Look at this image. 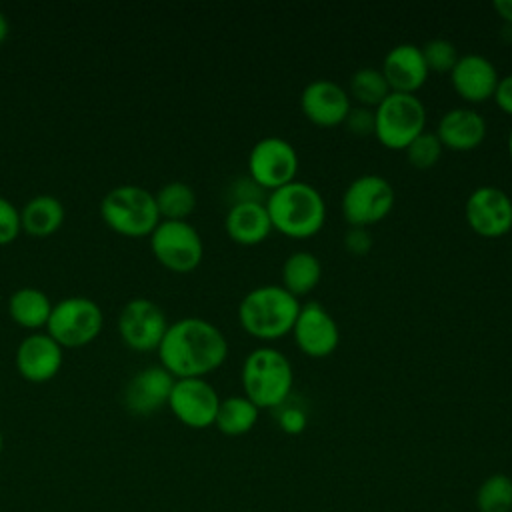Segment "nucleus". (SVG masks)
Instances as JSON below:
<instances>
[{
	"mask_svg": "<svg viewBox=\"0 0 512 512\" xmlns=\"http://www.w3.org/2000/svg\"><path fill=\"white\" fill-rule=\"evenodd\" d=\"M158 356L174 378H204L226 360L228 340L210 320L186 316L168 324Z\"/></svg>",
	"mask_w": 512,
	"mask_h": 512,
	"instance_id": "f257e3e1",
	"label": "nucleus"
},
{
	"mask_svg": "<svg viewBox=\"0 0 512 512\" xmlns=\"http://www.w3.org/2000/svg\"><path fill=\"white\" fill-rule=\"evenodd\" d=\"M264 204L272 222V230L292 238H306L316 234L326 220V202L320 190L298 178L270 190Z\"/></svg>",
	"mask_w": 512,
	"mask_h": 512,
	"instance_id": "f03ea898",
	"label": "nucleus"
},
{
	"mask_svg": "<svg viewBox=\"0 0 512 512\" xmlns=\"http://www.w3.org/2000/svg\"><path fill=\"white\" fill-rule=\"evenodd\" d=\"M300 302L280 284H262L248 290L238 304L240 326L258 340H278L292 332Z\"/></svg>",
	"mask_w": 512,
	"mask_h": 512,
	"instance_id": "7ed1b4c3",
	"label": "nucleus"
},
{
	"mask_svg": "<svg viewBox=\"0 0 512 512\" xmlns=\"http://www.w3.org/2000/svg\"><path fill=\"white\" fill-rule=\"evenodd\" d=\"M240 380L244 396L258 408H280L292 392L294 370L278 348L258 346L246 354Z\"/></svg>",
	"mask_w": 512,
	"mask_h": 512,
	"instance_id": "20e7f679",
	"label": "nucleus"
},
{
	"mask_svg": "<svg viewBox=\"0 0 512 512\" xmlns=\"http://www.w3.org/2000/svg\"><path fill=\"white\" fill-rule=\"evenodd\" d=\"M104 224L122 236H146L160 222L154 192L138 184H120L108 190L100 202Z\"/></svg>",
	"mask_w": 512,
	"mask_h": 512,
	"instance_id": "39448f33",
	"label": "nucleus"
},
{
	"mask_svg": "<svg viewBox=\"0 0 512 512\" xmlns=\"http://www.w3.org/2000/svg\"><path fill=\"white\" fill-rule=\"evenodd\" d=\"M376 138L392 150H404L426 128V106L410 92H390L376 108Z\"/></svg>",
	"mask_w": 512,
	"mask_h": 512,
	"instance_id": "423d86ee",
	"label": "nucleus"
},
{
	"mask_svg": "<svg viewBox=\"0 0 512 512\" xmlns=\"http://www.w3.org/2000/svg\"><path fill=\"white\" fill-rule=\"evenodd\" d=\"M104 324L100 306L86 296H68L52 306L46 334L62 348H78L92 342Z\"/></svg>",
	"mask_w": 512,
	"mask_h": 512,
	"instance_id": "0eeeda50",
	"label": "nucleus"
},
{
	"mask_svg": "<svg viewBox=\"0 0 512 512\" xmlns=\"http://www.w3.org/2000/svg\"><path fill=\"white\" fill-rule=\"evenodd\" d=\"M154 258L172 272H192L204 256L200 232L188 220H160L150 232Z\"/></svg>",
	"mask_w": 512,
	"mask_h": 512,
	"instance_id": "6e6552de",
	"label": "nucleus"
},
{
	"mask_svg": "<svg viewBox=\"0 0 512 512\" xmlns=\"http://www.w3.org/2000/svg\"><path fill=\"white\" fill-rule=\"evenodd\" d=\"M298 152L282 136H264L248 152V176L266 192L296 180Z\"/></svg>",
	"mask_w": 512,
	"mask_h": 512,
	"instance_id": "1a4fd4ad",
	"label": "nucleus"
},
{
	"mask_svg": "<svg viewBox=\"0 0 512 512\" xmlns=\"http://www.w3.org/2000/svg\"><path fill=\"white\" fill-rule=\"evenodd\" d=\"M340 206L350 226L368 228L392 210L394 188L380 174H360L346 186Z\"/></svg>",
	"mask_w": 512,
	"mask_h": 512,
	"instance_id": "9d476101",
	"label": "nucleus"
},
{
	"mask_svg": "<svg viewBox=\"0 0 512 512\" xmlns=\"http://www.w3.org/2000/svg\"><path fill=\"white\" fill-rule=\"evenodd\" d=\"M166 330V314L150 298H132L120 310L118 334L122 342L136 352L158 350Z\"/></svg>",
	"mask_w": 512,
	"mask_h": 512,
	"instance_id": "9b49d317",
	"label": "nucleus"
},
{
	"mask_svg": "<svg viewBox=\"0 0 512 512\" xmlns=\"http://www.w3.org/2000/svg\"><path fill=\"white\" fill-rule=\"evenodd\" d=\"M220 400L216 388L206 378H176L168 408L184 426L208 428L216 420Z\"/></svg>",
	"mask_w": 512,
	"mask_h": 512,
	"instance_id": "f8f14e48",
	"label": "nucleus"
},
{
	"mask_svg": "<svg viewBox=\"0 0 512 512\" xmlns=\"http://www.w3.org/2000/svg\"><path fill=\"white\" fill-rule=\"evenodd\" d=\"M464 216L476 234L502 236L512 228V198L498 186L482 184L468 194Z\"/></svg>",
	"mask_w": 512,
	"mask_h": 512,
	"instance_id": "ddd939ff",
	"label": "nucleus"
},
{
	"mask_svg": "<svg viewBox=\"0 0 512 512\" xmlns=\"http://www.w3.org/2000/svg\"><path fill=\"white\" fill-rule=\"evenodd\" d=\"M292 336L298 348L312 358L332 354L340 342V330L334 316L318 300H310L300 306L292 326Z\"/></svg>",
	"mask_w": 512,
	"mask_h": 512,
	"instance_id": "4468645a",
	"label": "nucleus"
},
{
	"mask_svg": "<svg viewBox=\"0 0 512 512\" xmlns=\"http://www.w3.org/2000/svg\"><path fill=\"white\" fill-rule=\"evenodd\" d=\"M176 378L162 366L152 364L138 370L122 390V404L134 416H150L168 406Z\"/></svg>",
	"mask_w": 512,
	"mask_h": 512,
	"instance_id": "2eb2a0df",
	"label": "nucleus"
},
{
	"mask_svg": "<svg viewBox=\"0 0 512 512\" xmlns=\"http://www.w3.org/2000/svg\"><path fill=\"white\" fill-rule=\"evenodd\" d=\"M14 362L24 380L34 384L48 382L62 368L64 348L46 332H34L18 344Z\"/></svg>",
	"mask_w": 512,
	"mask_h": 512,
	"instance_id": "dca6fc26",
	"label": "nucleus"
},
{
	"mask_svg": "<svg viewBox=\"0 0 512 512\" xmlns=\"http://www.w3.org/2000/svg\"><path fill=\"white\" fill-rule=\"evenodd\" d=\"M350 106L348 92L328 78L308 82L300 94V108L304 116L318 126L342 124Z\"/></svg>",
	"mask_w": 512,
	"mask_h": 512,
	"instance_id": "f3484780",
	"label": "nucleus"
},
{
	"mask_svg": "<svg viewBox=\"0 0 512 512\" xmlns=\"http://www.w3.org/2000/svg\"><path fill=\"white\" fill-rule=\"evenodd\" d=\"M500 76L490 58L478 52L462 54L450 70L454 90L468 102H484L494 96Z\"/></svg>",
	"mask_w": 512,
	"mask_h": 512,
	"instance_id": "a211bd4d",
	"label": "nucleus"
},
{
	"mask_svg": "<svg viewBox=\"0 0 512 512\" xmlns=\"http://www.w3.org/2000/svg\"><path fill=\"white\" fill-rule=\"evenodd\" d=\"M382 74L392 92L414 94L428 78V66L420 46L402 42L392 46L382 60Z\"/></svg>",
	"mask_w": 512,
	"mask_h": 512,
	"instance_id": "6ab92c4d",
	"label": "nucleus"
},
{
	"mask_svg": "<svg viewBox=\"0 0 512 512\" xmlns=\"http://www.w3.org/2000/svg\"><path fill=\"white\" fill-rule=\"evenodd\" d=\"M486 120L480 112L468 106L446 110L436 126V136L450 150H472L486 138Z\"/></svg>",
	"mask_w": 512,
	"mask_h": 512,
	"instance_id": "aec40b11",
	"label": "nucleus"
},
{
	"mask_svg": "<svg viewBox=\"0 0 512 512\" xmlns=\"http://www.w3.org/2000/svg\"><path fill=\"white\" fill-rule=\"evenodd\" d=\"M224 228L234 242L252 246L268 238L272 222L264 202H236L226 212Z\"/></svg>",
	"mask_w": 512,
	"mask_h": 512,
	"instance_id": "412c9836",
	"label": "nucleus"
},
{
	"mask_svg": "<svg viewBox=\"0 0 512 512\" xmlns=\"http://www.w3.org/2000/svg\"><path fill=\"white\" fill-rule=\"evenodd\" d=\"M66 218L64 204L52 194H36L20 208L22 230L32 236L54 234Z\"/></svg>",
	"mask_w": 512,
	"mask_h": 512,
	"instance_id": "4be33fe9",
	"label": "nucleus"
},
{
	"mask_svg": "<svg viewBox=\"0 0 512 512\" xmlns=\"http://www.w3.org/2000/svg\"><path fill=\"white\" fill-rule=\"evenodd\" d=\"M52 306L54 302L48 298V294L34 286H22L8 298V314L12 322L30 330L46 326Z\"/></svg>",
	"mask_w": 512,
	"mask_h": 512,
	"instance_id": "5701e85b",
	"label": "nucleus"
},
{
	"mask_svg": "<svg viewBox=\"0 0 512 512\" xmlns=\"http://www.w3.org/2000/svg\"><path fill=\"white\" fill-rule=\"evenodd\" d=\"M322 276V264L310 250H294L282 262V286L298 296L308 294Z\"/></svg>",
	"mask_w": 512,
	"mask_h": 512,
	"instance_id": "b1692460",
	"label": "nucleus"
},
{
	"mask_svg": "<svg viewBox=\"0 0 512 512\" xmlns=\"http://www.w3.org/2000/svg\"><path fill=\"white\" fill-rule=\"evenodd\" d=\"M260 408L242 396H228L220 400L218 412H216V428L226 436H242L250 432L258 420Z\"/></svg>",
	"mask_w": 512,
	"mask_h": 512,
	"instance_id": "393cba45",
	"label": "nucleus"
},
{
	"mask_svg": "<svg viewBox=\"0 0 512 512\" xmlns=\"http://www.w3.org/2000/svg\"><path fill=\"white\" fill-rule=\"evenodd\" d=\"M160 220H186L196 208V192L188 182L170 180L154 192Z\"/></svg>",
	"mask_w": 512,
	"mask_h": 512,
	"instance_id": "a878e982",
	"label": "nucleus"
},
{
	"mask_svg": "<svg viewBox=\"0 0 512 512\" xmlns=\"http://www.w3.org/2000/svg\"><path fill=\"white\" fill-rule=\"evenodd\" d=\"M390 92L392 90H390V86H388L380 68L360 66L350 76V94L362 106L376 108Z\"/></svg>",
	"mask_w": 512,
	"mask_h": 512,
	"instance_id": "bb28decb",
	"label": "nucleus"
},
{
	"mask_svg": "<svg viewBox=\"0 0 512 512\" xmlns=\"http://www.w3.org/2000/svg\"><path fill=\"white\" fill-rule=\"evenodd\" d=\"M476 506L480 512H512V478L500 472L488 476L476 492Z\"/></svg>",
	"mask_w": 512,
	"mask_h": 512,
	"instance_id": "cd10ccee",
	"label": "nucleus"
},
{
	"mask_svg": "<svg viewBox=\"0 0 512 512\" xmlns=\"http://www.w3.org/2000/svg\"><path fill=\"white\" fill-rule=\"evenodd\" d=\"M420 50H422L428 70H434V72H450L454 68L456 60L460 58L456 44L442 36H434V38L426 40L420 46Z\"/></svg>",
	"mask_w": 512,
	"mask_h": 512,
	"instance_id": "c85d7f7f",
	"label": "nucleus"
},
{
	"mask_svg": "<svg viewBox=\"0 0 512 512\" xmlns=\"http://www.w3.org/2000/svg\"><path fill=\"white\" fill-rule=\"evenodd\" d=\"M442 142L440 138L436 136V132H430V130H424L420 132L406 148V160L416 166V168H430L438 162L440 154H442Z\"/></svg>",
	"mask_w": 512,
	"mask_h": 512,
	"instance_id": "c756f323",
	"label": "nucleus"
},
{
	"mask_svg": "<svg viewBox=\"0 0 512 512\" xmlns=\"http://www.w3.org/2000/svg\"><path fill=\"white\" fill-rule=\"evenodd\" d=\"M20 230V210L8 198L0 196V246L14 242Z\"/></svg>",
	"mask_w": 512,
	"mask_h": 512,
	"instance_id": "7c9ffc66",
	"label": "nucleus"
},
{
	"mask_svg": "<svg viewBox=\"0 0 512 512\" xmlns=\"http://www.w3.org/2000/svg\"><path fill=\"white\" fill-rule=\"evenodd\" d=\"M344 124L346 128L356 134V136H368V134H374V126H376V114H374V108L370 106H362V104H356V106H350L346 118H344Z\"/></svg>",
	"mask_w": 512,
	"mask_h": 512,
	"instance_id": "2f4dec72",
	"label": "nucleus"
},
{
	"mask_svg": "<svg viewBox=\"0 0 512 512\" xmlns=\"http://www.w3.org/2000/svg\"><path fill=\"white\" fill-rule=\"evenodd\" d=\"M344 246L354 256H364L372 248V234L366 226H348L344 232Z\"/></svg>",
	"mask_w": 512,
	"mask_h": 512,
	"instance_id": "473e14b6",
	"label": "nucleus"
},
{
	"mask_svg": "<svg viewBox=\"0 0 512 512\" xmlns=\"http://www.w3.org/2000/svg\"><path fill=\"white\" fill-rule=\"evenodd\" d=\"M280 428L288 434H300L306 428V412L298 406H280V416H278Z\"/></svg>",
	"mask_w": 512,
	"mask_h": 512,
	"instance_id": "72a5a7b5",
	"label": "nucleus"
},
{
	"mask_svg": "<svg viewBox=\"0 0 512 512\" xmlns=\"http://www.w3.org/2000/svg\"><path fill=\"white\" fill-rule=\"evenodd\" d=\"M492 98L496 100L500 110H504L506 114L512 116V74H506L498 80Z\"/></svg>",
	"mask_w": 512,
	"mask_h": 512,
	"instance_id": "f704fd0d",
	"label": "nucleus"
},
{
	"mask_svg": "<svg viewBox=\"0 0 512 512\" xmlns=\"http://www.w3.org/2000/svg\"><path fill=\"white\" fill-rule=\"evenodd\" d=\"M492 6L506 24H512V0H494Z\"/></svg>",
	"mask_w": 512,
	"mask_h": 512,
	"instance_id": "c9c22d12",
	"label": "nucleus"
},
{
	"mask_svg": "<svg viewBox=\"0 0 512 512\" xmlns=\"http://www.w3.org/2000/svg\"><path fill=\"white\" fill-rule=\"evenodd\" d=\"M8 32H10V24H8V18H6V14L0 10V46L6 42V38H8Z\"/></svg>",
	"mask_w": 512,
	"mask_h": 512,
	"instance_id": "e433bc0d",
	"label": "nucleus"
},
{
	"mask_svg": "<svg viewBox=\"0 0 512 512\" xmlns=\"http://www.w3.org/2000/svg\"><path fill=\"white\" fill-rule=\"evenodd\" d=\"M508 152L512 156V128H510V134H508Z\"/></svg>",
	"mask_w": 512,
	"mask_h": 512,
	"instance_id": "4c0bfd02",
	"label": "nucleus"
},
{
	"mask_svg": "<svg viewBox=\"0 0 512 512\" xmlns=\"http://www.w3.org/2000/svg\"><path fill=\"white\" fill-rule=\"evenodd\" d=\"M2 448H4V436H2V430H0V454H2Z\"/></svg>",
	"mask_w": 512,
	"mask_h": 512,
	"instance_id": "58836bf2",
	"label": "nucleus"
}]
</instances>
